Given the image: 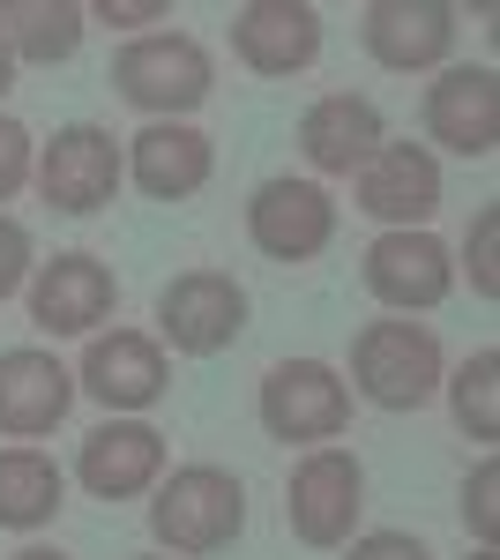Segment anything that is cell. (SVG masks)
<instances>
[{
    "mask_svg": "<svg viewBox=\"0 0 500 560\" xmlns=\"http://www.w3.org/2000/svg\"><path fill=\"white\" fill-rule=\"evenodd\" d=\"M38 195L45 210L60 217H97L127 179V158H120V135L97 128V120H68L53 128V142H38Z\"/></svg>",
    "mask_w": 500,
    "mask_h": 560,
    "instance_id": "cell-6",
    "label": "cell"
},
{
    "mask_svg": "<svg viewBox=\"0 0 500 560\" xmlns=\"http://www.w3.org/2000/svg\"><path fill=\"white\" fill-rule=\"evenodd\" d=\"M463 269H470V292L478 300H500V202L470 217V232H463Z\"/></svg>",
    "mask_w": 500,
    "mask_h": 560,
    "instance_id": "cell-23",
    "label": "cell"
},
{
    "mask_svg": "<svg viewBox=\"0 0 500 560\" xmlns=\"http://www.w3.org/2000/svg\"><path fill=\"white\" fill-rule=\"evenodd\" d=\"M15 90V52H8V31H0V97Z\"/></svg>",
    "mask_w": 500,
    "mask_h": 560,
    "instance_id": "cell-29",
    "label": "cell"
},
{
    "mask_svg": "<svg viewBox=\"0 0 500 560\" xmlns=\"http://www.w3.org/2000/svg\"><path fill=\"white\" fill-rule=\"evenodd\" d=\"M247 240L261 261H284V269H299V261L329 255L336 240V195L322 187V179H261L247 195Z\"/></svg>",
    "mask_w": 500,
    "mask_h": 560,
    "instance_id": "cell-8",
    "label": "cell"
},
{
    "mask_svg": "<svg viewBox=\"0 0 500 560\" xmlns=\"http://www.w3.org/2000/svg\"><path fill=\"white\" fill-rule=\"evenodd\" d=\"M351 202L374 217L381 232H426V217L441 210V158L426 142H381L351 173Z\"/></svg>",
    "mask_w": 500,
    "mask_h": 560,
    "instance_id": "cell-13",
    "label": "cell"
},
{
    "mask_svg": "<svg viewBox=\"0 0 500 560\" xmlns=\"http://www.w3.org/2000/svg\"><path fill=\"white\" fill-rule=\"evenodd\" d=\"M113 90L150 120H187L217 90V60L187 31H142V38H127L113 52Z\"/></svg>",
    "mask_w": 500,
    "mask_h": 560,
    "instance_id": "cell-3",
    "label": "cell"
},
{
    "mask_svg": "<svg viewBox=\"0 0 500 560\" xmlns=\"http://www.w3.org/2000/svg\"><path fill=\"white\" fill-rule=\"evenodd\" d=\"M150 538L158 553L172 560H202V553H224L240 530H247V486L224 471V464H179L150 486Z\"/></svg>",
    "mask_w": 500,
    "mask_h": 560,
    "instance_id": "cell-1",
    "label": "cell"
},
{
    "mask_svg": "<svg viewBox=\"0 0 500 560\" xmlns=\"http://www.w3.org/2000/svg\"><path fill=\"white\" fill-rule=\"evenodd\" d=\"M135 560H172V553H135Z\"/></svg>",
    "mask_w": 500,
    "mask_h": 560,
    "instance_id": "cell-32",
    "label": "cell"
},
{
    "mask_svg": "<svg viewBox=\"0 0 500 560\" xmlns=\"http://www.w3.org/2000/svg\"><path fill=\"white\" fill-rule=\"evenodd\" d=\"M23 300H31V329L45 337H97V322H113V306H120V277H113V261L75 247V255L38 261Z\"/></svg>",
    "mask_w": 500,
    "mask_h": 560,
    "instance_id": "cell-12",
    "label": "cell"
},
{
    "mask_svg": "<svg viewBox=\"0 0 500 560\" xmlns=\"http://www.w3.org/2000/svg\"><path fill=\"white\" fill-rule=\"evenodd\" d=\"M158 478H165V433L150 419H105L75 448V486L90 501H150Z\"/></svg>",
    "mask_w": 500,
    "mask_h": 560,
    "instance_id": "cell-15",
    "label": "cell"
},
{
    "mask_svg": "<svg viewBox=\"0 0 500 560\" xmlns=\"http://www.w3.org/2000/svg\"><path fill=\"white\" fill-rule=\"evenodd\" d=\"M38 269V247H31V224L23 217H0V300H15Z\"/></svg>",
    "mask_w": 500,
    "mask_h": 560,
    "instance_id": "cell-26",
    "label": "cell"
},
{
    "mask_svg": "<svg viewBox=\"0 0 500 560\" xmlns=\"http://www.w3.org/2000/svg\"><path fill=\"white\" fill-rule=\"evenodd\" d=\"M60 509H68V471L31 441L0 448V530H45Z\"/></svg>",
    "mask_w": 500,
    "mask_h": 560,
    "instance_id": "cell-21",
    "label": "cell"
},
{
    "mask_svg": "<svg viewBox=\"0 0 500 560\" xmlns=\"http://www.w3.org/2000/svg\"><path fill=\"white\" fill-rule=\"evenodd\" d=\"M470 560H500V553H493V546H478V553H470Z\"/></svg>",
    "mask_w": 500,
    "mask_h": 560,
    "instance_id": "cell-31",
    "label": "cell"
},
{
    "mask_svg": "<svg viewBox=\"0 0 500 560\" xmlns=\"http://www.w3.org/2000/svg\"><path fill=\"white\" fill-rule=\"evenodd\" d=\"M31 173H38V142H31L23 120L0 113V202H15V195L31 187Z\"/></svg>",
    "mask_w": 500,
    "mask_h": 560,
    "instance_id": "cell-25",
    "label": "cell"
},
{
    "mask_svg": "<svg viewBox=\"0 0 500 560\" xmlns=\"http://www.w3.org/2000/svg\"><path fill=\"white\" fill-rule=\"evenodd\" d=\"M172 0H97L90 8V23H105V31H142V23H165Z\"/></svg>",
    "mask_w": 500,
    "mask_h": 560,
    "instance_id": "cell-28",
    "label": "cell"
},
{
    "mask_svg": "<svg viewBox=\"0 0 500 560\" xmlns=\"http://www.w3.org/2000/svg\"><path fill=\"white\" fill-rule=\"evenodd\" d=\"M120 158L135 195H150V202H195L217 173V142L195 120H150L120 142Z\"/></svg>",
    "mask_w": 500,
    "mask_h": 560,
    "instance_id": "cell-16",
    "label": "cell"
},
{
    "mask_svg": "<svg viewBox=\"0 0 500 560\" xmlns=\"http://www.w3.org/2000/svg\"><path fill=\"white\" fill-rule=\"evenodd\" d=\"M247 284L224 269H187L158 292V345H172L179 359H217L247 337Z\"/></svg>",
    "mask_w": 500,
    "mask_h": 560,
    "instance_id": "cell-7",
    "label": "cell"
},
{
    "mask_svg": "<svg viewBox=\"0 0 500 560\" xmlns=\"http://www.w3.org/2000/svg\"><path fill=\"white\" fill-rule=\"evenodd\" d=\"M344 560H433V546L411 538V530H367V538H351Z\"/></svg>",
    "mask_w": 500,
    "mask_h": 560,
    "instance_id": "cell-27",
    "label": "cell"
},
{
    "mask_svg": "<svg viewBox=\"0 0 500 560\" xmlns=\"http://www.w3.org/2000/svg\"><path fill=\"white\" fill-rule=\"evenodd\" d=\"M75 411V374L38 345L0 351V433L8 441H38Z\"/></svg>",
    "mask_w": 500,
    "mask_h": 560,
    "instance_id": "cell-19",
    "label": "cell"
},
{
    "mask_svg": "<svg viewBox=\"0 0 500 560\" xmlns=\"http://www.w3.org/2000/svg\"><path fill=\"white\" fill-rule=\"evenodd\" d=\"M367 516V464L351 456V448H306L284 478V523H292L299 546H314V553H336V546H351V530Z\"/></svg>",
    "mask_w": 500,
    "mask_h": 560,
    "instance_id": "cell-4",
    "label": "cell"
},
{
    "mask_svg": "<svg viewBox=\"0 0 500 560\" xmlns=\"http://www.w3.org/2000/svg\"><path fill=\"white\" fill-rule=\"evenodd\" d=\"M8 560H75V553H60V546H23V553H8Z\"/></svg>",
    "mask_w": 500,
    "mask_h": 560,
    "instance_id": "cell-30",
    "label": "cell"
},
{
    "mask_svg": "<svg viewBox=\"0 0 500 560\" xmlns=\"http://www.w3.org/2000/svg\"><path fill=\"white\" fill-rule=\"evenodd\" d=\"M359 38L388 75H426V68H449V52H456V8L449 0H374L359 15Z\"/></svg>",
    "mask_w": 500,
    "mask_h": 560,
    "instance_id": "cell-17",
    "label": "cell"
},
{
    "mask_svg": "<svg viewBox=\"0 0 500 560\" xmlns=\"http://www.w3.org/2000/svg\"><path fill=\"white\" fill-rule=\"evenodd\" d=\"M165 388H172V359L158 337H142V329H97L83 345L75 396H97L113 419H142L150 404H165Z\"/></svg>",
    "mask_w": 500,
    "mask_h": 560,
    "instance_id": "cell-9",
    "label": "cell"
},
{
    "mask_svg": "<svg viewBox=\"0 0 500 560\" xmlns=\"http://www.w3.org/2000/svg\"><path fill=\"white\" fill-rule=\"evenodd\" d=\"M359 284L374 292L388 314H433L456 292V255L433 232H381L359 255Z\"/></svg>",
    "mask_w": 500,
    "mask_h": 560,
    "instance_id": "cell-11",
    "label": "cell"
},
{
    "mask_svg": "<svg viewBox=\"0 0 500 560\" xmlns=\"http://www.w3.org/2000/svg\"><path fill=\"white\" fill-rule=\"evenodd\" d=\"M426 142H441L449 158H493L500 150V75L486 60H449L433 83H426Z\"/></svg>",
    "mask_w": 500,
    "mask_h": 560,
    "instance_id": "cell-10",
    "label": "cell"
},
{
    "mask_svg": "<svg viewBox=\"0 0 500 560\" xmlns=\"http://www.w3.org/2000/svg\"><path fill=\"white\" fill-rule=\"evenodd\" d=\"M381 142H388V120L359 90H329L299 113V158L314 165V179H351Z\"/></svg>",
    "mask_w": 500,
    "mask_h": 560,
    "instance_id": "cell-18",
    "label": "cell"
},
{
    "mask_svg": "<svg viewBox=\"0 0 500 560\" xmlns=\"http://www.w3.org/2000/svg\"><path fill=\"white\" fill-rule=\"evenodd\" d=\"M441 388H449V411H456V427L470 433V441H500V351H470L456 374H441Z\"/></svg>",
    "mask_w": 500,
    "mask_h": 560,
    "instance_id": "cell-22",
    "label": "cell"
},
{
    "mask_svg": "<svg viewBox=\"0 0 500 560\" xmlns=\"http://www.w3.org/2000/svg\"><path fill=\"white\" fill-rule=\"evenodd\" d=\"M254 419L269 441H299V448H322L351 427V388L329 359H277L261 388H254Z\"/></svg>",
    "mask_w": 500,
    "mask_h": 560,
    "instance_id": "cell-5",
    "label": "cell"
},
{
    "mask_svg": "<svg viewBox=\"0 0 500 560\" xmlns=\"http://www.w3.org/2000/svg\"><path fill=\"white\" fill-rule=\"evenodd\" d=\"M232 60L247 75H306L322 60V8L314 0H247L232 8Z\"/></svg>",
    "mask_w": 500,
    "mask_h": 560,
    "instance_id": "cell-14",
    "label": "cell"
},
{
    "mask_svg": "<svg viewBox=\"0 0 500 560\" xmlns=\"http://www.w3.org/2000/svg\"><path fill=\"white\" fill-rule=\"evenodd\" d=\"M463 523H470L478 546H493V538H500V464H493V456L463 478Z\"/></svg>",
    "mask_w": 500,
    "mask_h": 560,
    "instance_id": "cell-24",
    "label": "cell"
},
{
    "mask_svg": "<svg viewBox=\"0 0 500 560\" xmlns=\"http://www.w3.org/2000/svg\"><path fill=\"white\" fill-rule=\"evenodd\" d=\"M0 31H8L15 68H60L83 45L90 8H75V0H0Z\"/></svg>",
    "mask_w": 500,
    "mask_h": 560,
    "instance_id": "cell-20",
    "label": "cell"
},
{
    "mask_svg": "<svg viewBox=\"0 0 500 560\" xmlns=\"http://www.w3.org/2000/svg\"><path fill=\"white\" fill-rule=\"evenodd\" d=\"M441 374H449V351L441 337L411 322V314H388V322H359L351 337V396L374 404V411H418L441 396Z\"/></svg>",
    "mask_w": 500,
    "mask_h": 560,
    "instance_id": "cell-2",
    "label": "cell"
}]
</instances>
